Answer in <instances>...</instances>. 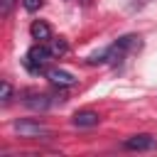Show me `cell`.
I'll list each match as a JSON object with an SVG mask.
<instances>
[{"label":"cell","mask_w":157,"mask_h":157,"mask_svg":"<svg viewBox=\"0 0 157 157\" xmlns=\"http://www.w3.org/2000/svg\"><path fill=\"white\" fill-rule=\"evenodd\" d=\"M49 59H54L52 49H49L44 42H37V44H34V47L27 52V56H25V64H27V69H29V71L39 74V71H44V66L49 64Z\"/></svg>","instance_id":"1"},{"label":"cell","mask_w":157,"mask_h":157,"mask_svg":"<svg viewBox=\"0 0 157 157\" xmlns=\"http://www.w3.org/2000/svg\"><path fill=\"white\" fill-rule=\"evenodd\" d=\"M12 130L20 135V137H29V140H37V137H49L52 130L39 123V120H29V118H20L12 123Z\"/></svg>","instance_id":"2"},{"label":"cell","mask_w":157,"mask_h":157,"mask_svg":"<svg viewBox=\"0 0 157 157\" xmlns=\"http://www.w3.org/2000/svg\"><path fill=\"white\" fill-rule=\"evenodd\" d=\"M123 145H125V150L142 152V150H152V147H155V137H152V135H147V132H140V135H132V137H128Z\"/></svg>","instance_id":"3"},{"label":"cell","mask_w":157,"mask_h":157,"mask_svg":"<svg viewBox=\"0 0 157 157\" xmlns=\"http://www.w3.org/2000/svg\"><path fill=\"white\" fill-rule=\"evenodd\" d=\"M47 78L54 86H59V88H69V86L76 83V76L69 74V71H64V69H47Z\"/></svg>","instance_id":"4"},{"label":"cell","mask_w":157,"mask_h":157,"mask_svg":"<svg viewBox=\"0 0 157 157\" xmlns=\"http://www.w3.org/2000/svg\"><path fill=\"white\" fill-rule=\"evenodd\" d=\"M98 123H101V115L96 110H78L71 118V125L74 128H96Z\"/></svg>","instance_id":"5"},{"label":"cell","mask_w":157,"mask_h":157,"mask_svg":"<svg viewBox=\"0 0 157 157\" xmlns=\"http://www.w3.org/2000/svg\"><path fill=\"white\" fill-rule=\"evenodd\" d=\"M29 34H32V39H37V42L52 39V29H49V25L42 22V20H34V22L29 25Z\"/></svg>","instance_id":"6"},{"label":"cell","mask_w":157,"mask_h":157,"mask_svg":"<svg viewBox=\"0 0 157 157\" xmlns=\"http://www.w3.org/2000/svg\"><path fill=\"white\" fill-rule=\"evenodd\" d=\"M25 105L32 108V110H47V108L52 105V98H49L47 93H34V96L25 98Z\"/></svg>","instance_id":"7"},{"label":"cell","mask_w":157,"mask_h":157,"mask_svg":"<svg viewBox=\"0 0 157 157\" xmlns=\"http://www.w3.org/2000/svg\"><path fill=\"white\" fill-rule=\"evenodd\" d=\"M10 101H12V86H10V81H2L0 83V105L5 108V105H10Z\"/></svg>","instance_id":"8"},{"label":"cell","mask_w":157,"mask_h":157,"mask_svg":"<svg viewBox=\"0 0 157 157\" xmlns=\"http://www.w3.org/2000/svg\"><path fill=\"white\" fill-rule=\"evenodd\" d=\"M49 49H52V54L54 56H64L66 54V49H69V44H66V39H52V44H49Z\"/></svg>","instance_id":"9"},{"label":"cell","mask_w":157,"mask_h":157,"mask_svg":"<svg viewBox=\"0 0 157 157\" xmlns=\"http://www.w3.org/2000/svg\"><path fill=\"white\" fill-rule=\"evenodd\" d=\"M22 5H25L27 12H37V10L44 5V0H22Z\"/></svg>","instance_id":"10"},{"label":"cell","mask_w":157,"mask_h":157,"mask_svg":"<svg viewBox=\"0 0 157 157\" xmlns=\"http://www.w3.org/2000/svg\"><path fill=\"white\" fill-rule=\"evenodd\" d=\"M12 5H15V0H0V17H10Z\"/></svg>","instance_id":"11"},{"label":"cell","mask_w":157,"mask_h":157,"mask_svg":"<svg viewBox=\"0 0 157 157\" xmlns=\"http://www.w3.org/2000/svg\"><path fill=\"white\" fill-rule=\"evenodd\" d=\"M78 2H81V5H91L93 0H78Z\"/></svg>","instance_id":"12"}]
</instances>
